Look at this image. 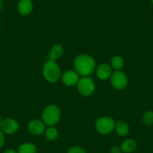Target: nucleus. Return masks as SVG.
<instances>
[{"mask_svg":"<svg viewBox=\"0 0 153 153\" xmlns=\"http://www.w3.org/2000/svg\"><path fill=\"white\" fill-rule=\"evenodd\" d=\"M75 70L78 74L88 76L95 70V62L92 57L89 55H80L74 60Z\"/></svg>","mask_w":153,"mask_h":153,"instance_id":"nucleus-1","label":"nucleus"},{"mask_svg":"<svg viewBox=\"0 0 153 153\" xmlns=\"http://www.w3.org/2000/svg\"><path fill=\"white\" fill-rule=\"evenodd\" d=\"M44 123L49 126H53L60 119V110L57 106L51 104L45 109L42 114Z\"/></svg>","mask_w":153,"mask_h":153,"instance_id":"nucleus-2","label":"nucleus"},{"mask_svg":"<svg viewBox=\"0 0 153 153\" xmlns=\"http://www.w3.org/2000/svg\"><path fill=\"white\" fill-rule=\"evenodd\" d=\"M45 78L51 83H55L60 77V69L55 61L48 60L43 68Z\"/></svg>","mask_w":153,"mask_h":153,"instance_id":"nucleus-3","label":"nucleus"},{"mask_svg":"<svg viewBox=\"0 0 153 153\" xmlns=\"http://www.w3.org/2000/svg\"><path fill=\"white\" fill-rule=\"evenodd\" d=\"M115 127V122L110 117H104L98 119L95 123V128L102 134H107L113 130Z\"/></svg>","mask_w":153,"mask_h":153,"instance_id":"nucleus-4","label":"nucleus"},{"mask_svg":"<svg viewBox=\"0 0 153 153\" xmlns=\"http://www.w3.org/2000/svg\"><path fill=\"white\" fill-rule=\"evenodd\" d=\"M77 89L81 95L89 96L92 95L95 90V83L91 77L83 76L77 83Z\"/></svg>","mask_w":153,"mask_h":153,"instance_id":"nucleus-5","label":"nucleus"},{"mask_svg":"<svg viewBox=\"0 0 153 153\" xmlns=\"http://www.w3.org/2000/svg\"><path fill=\"white\" fill-rule=\"evenodd\" d=\"M111 84L115 89H123L126 86L128 79L126 74L120 71H116L111 75Z\"/></svg>","mask_w":153,"mask_h":153,"instance_id":"nucleus-6","label":"nucleus"},{"mask_svg":"<svg viewBox=\"0 0 153 153\" xmlns=\"http://www.w3.org/2000/svg\"><path fill=\"white\" fill-rule=\"evenodd\" d=\"M1 129L5 134H14L18 130V123L15 120L11 118H7L2 120L1 123Z\"/></svg>","mask_w":153,"mask_h":153,"instance_id":"nucleus-7","label":"nucleus"},{"mask_svg":"<svg viewBox=\"0 0 153 153\" xmlns=\"http://www.w3.org/2000/svg\"><path fill=\"white\" fill-rule=\"evenodd\" d=\"M78 74L74 71H68L62 75V81L66 86H74L79 81Z\"/></svg>","mask_w":153,"mask_h":153,"instance_id":"nucleus-8","label":"nucleus"},{"mask_svg":"<svg viewBox=\"0 0 153 153\" xmlns=\"http://www.w3.org/2000/svg\"><path fill=\"white\" fill-rule=\"evenodd\" d=\"M28 128L30 133H32V134L39 135L43 133L44 131L45 130V125L40 120H35L29 123Z\"/></svg>","mask_w":153,"mask_h":153,"instance_id":"nucleus-9","label":"nucleus"},{"mask_svg":"<svg viewBox=\"0 0 153 153\" xmlns=\"http://www.w3.org/2000/svg\"><path fill=\"white\" fill-rule=\"evenodd\" d=\"M97 76L101 80H107L112 75V68L108 64H101L96 71Z\"/></svg>","mask_w":153,"mask_h":153,"instance_id":"nucleus-10","label":"nucleus"},{"mask_svg":"<svg viewBox=\"0 0 153 153\" xmlns=\"http://www.w3.org/2000/svg\"><path fill=\"white\" fill-rule=\"evenodd\" d=\"M33 8V4L31 0H20L17 5L18 12L22 15H28Z\"/></svg>","mask_w":153,"mask_h":153,"instance_id":"nucleus-11","label":"nucleus"},{"mask_svg":"<svg viewBox=\"0 0 153 153\" xmlns=\"http://www.w3.org/2000/svg\"><path fill=\"white\" fill-rule=\"evenodd\" d=\"M63 52H64V50H63V48L61 45H55V46L53 47V48L51 49V53H50L49 56V60L56 61V60L58 59L59 58H60V57L62 56Z\"/></svg>","mask_w":153,"mask_h":153,"instance_id":"nucleus-12","label":"nucleus"},{"mask_svg":"<svg viewBox=\"0 0 153 153\" xmlns=\"http://www.w3.org/2000/svg\"><path fill=\"white\" fill-rule=\"evenodd\" d=\"M137 146V143L133 139H128L125 140L121 145L122 151L126 153H130L135 149Z\"/></svg>","mask_w":153,"mask_h":153,"instance_id":"nucleus-13","label":"nucleus"},{"mask_svg":"<svg viewBox=\"0 0 153 153\" xmlns=\"http://www.w3.org/2000/svg\"><path fill=\"white\" fill-rule=\"evenodd\" d=\"M117 133L120 136H126L129 131V127L127 123L123 121H119L116 125Z\"/></svg>","mask_w":153,"mask_h":153,"instance_id":"nucleus-14","label":"nucleus"},{"mask_svg":"<svg viewBox=\"0 0 153 153\" xmlns=\"http://www.w3.org/2000/svg\"><path fill=\"white\" fill-rule=\"evenodd\" d=\"M18 153H36V147L29 143H23L18 148Z\"/></svg>","mask_w":153,"mask_h":153,"instance_id":"nucleus-15","label":"nucleus"},{"mask_svg":"<svg viewBox=\"0 0 153 153\" xmlns=\"http://www.w3.org/2000/svg\"><path fill=\"white\" fill-rule=\"evenodd\" d=\"M111 65L115 70L119 71L124 65V61L123 59L120 56H116L113 57L111 60Z\"/></svg>","mask_w":153,"mask_h":153,"instance_id":"nucleus-16","label":"nucleus"},{"mask_svg":"<svg viewBox=\"0 0 153 153\" xmlns=\"http://www.w3.org/2000/svg\"><path fill=\"white\" fill-rule=\"evenodd\" d=\"M58 131L53 126H50V128H48L46 130V132H45V137L49 140H56L58 137Z\"/></svg>","mask_w":153,"mask_h":153,"instance_id":"nucleus-17","label":"nucleus"},{"mask_svg":"<svg viewBox=\"0 0 153 153\" xmlns=\"http://www.w3.org/2000/svg\"><path fill=\"white\" fill-rule=\"evenodd\" d=\"M144 124L146 126H152L153 124V111H147L144 113L143 117Z\"/></svg>","mask_w":153,"mask_h":153,"instance_id":"nucleus-18","label":"nucleus"},{"mask_svg":"<svg viewBox=\"0 0 153 153\" xmlns=\"http://www.w3.org/2000/svg\"><path fill=\"white\" fill-rule=\"evenodd\" d=\"M68 153H86L83 148L80 146H73L69 149Z\"/></svg>","mask_w":153,"mask_h":153,"instance_id":"nucleus-19","label":"nucleus"},{"mask_svg":"<svg viewBox=\"0 0 153 153\" xmlns=\"http://www.w3.org/2000/svg\"><path fill=\"white\" fill-rule=\"evenodd\" d=\"M121 151L122 149L119 148L118 146H113L110 149V152L111 153H121Z\"/></svg>","mask_w":153,"mask_h":153,"instance_id":"nucleus-20","label":"nucleus"},{"mask_svg":"<svg viewBox=\"0 0 153 153\" xmlns=\"http://www.w3.org/2000/svg\"><path fill=\"white\" fill-rule=\"evenodd\" d=\"M4 143H5V137H4L3 133L2 131H0V148L3 146Z\"/></svg>","mask_w":153,"mask_h":153,"instance_id":"nucleus-21","label":"nucleus"},{"mask_svg":"<svg viewBox=\"0 0 153 153\" xmlns=\"http://www.w3.org/2000/svg\"><path fill=\"white\" fill-rule=\"evenodd\" d=\"M4 153H17V152H16L13 149H8V150H6V151H5Z\"/></svg>","mask_w":153,"mask_h":153,"instance_id":"nucleus-22","label":"nucleus"},{"mask_svg":"<svg viewBox=\"0 0 153 153\" xmlns=\"http://www.w3.org/2000/svg\"><path fill=\"white\" fill-rule=\"evenodd\" d=\"M2 0H0V9L2 8Z\"/></svg>","mask_w":153,"mask_h":153,"instance_id":"nucleus-23","label":"nucleus"},{"mask_svg":"<svg viewBox=\"0 0 153 153\" xmlns=\"http://www.w3.org/2000/svg\"><path fill=\"white\" fill-rule=\"evenodd\" d=\"M2 119H1V117H0V126H1V123H2Z\"/></svg>","mask_w":153,"mask_h":153,"instance_id":"nucleus-24","label":"nucleus"},{"mask_svg":"<svg viewBox=\"0 0 153 153\" xmlns=\"http://www.w3.org/2000/svg\"><path fill=\"white\" fill-rule=\"evenodd\" d=\"M151 2H152V3L153 4V0H151Z\"/></svg>","mask_w":153,"mask_h":153,"instance_id":"nucleus-25","label":"nucleus"}]
</instances>
